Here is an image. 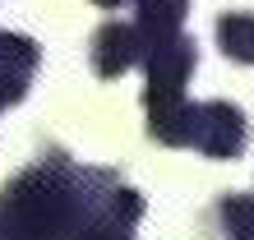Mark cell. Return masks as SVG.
I'll use <instances>...</instances> for the list:
<instances>
[{"label": "cell", "mask_w": 254, "mask_h": 240, "mask_svg": "<svg viewBox=\"0 0 254 240\" xmlns=\"http://www.w3.org/2000/svg\"><path fill=\"white\" fill-rule=\"evenodd\" d=\"M134 65H143V33L134 19H107L88 37V69L97 79H121Z\"/></svg>", "instance_id": "277c9868"}, {"label": "cell", "mask_w": 254, "mask_h": 240, "mask_svg": "<svg viewBox=\"0 0 254 240\" xmlns=\"http://www.w3.org/2000/svg\"><path fill=\"white\" fill-rule=\"evenodd\" d=\"M97 9H121V5H129V0H93Z\"/></svg>", "instance_id": "30bf717a"}, {"label": "cell", "mask_w": 254, "mask_h": 240, "mask_svg": "<svg viewBox=\"0 0 254 240\" xmlns=\"http://www.w3.org/2000/svg\"><path fill=\"white\" fill-rule=\"evenodd\" d=\"M129 5H134V23H139V33H143V47L185 33L190 0H129Z\"/></svg>", "instance_id": "ba28073f"}, {"label": "cell", "mask_w": 254, "mask_h": 240, "mask_svg": "<svg viewBox=\"0 0 254 240\" xmlns=\"http://www.w3.org/2000/svg\"><path fill=\"white\" fill-rule=\"evenodd\" d=\"M199 240H254V194H217L199 213Z\"/></svg>", "instance_id": "8992f818"}, {"label": "cell", "mask_w": 254, "mask_h": 240, "mask_svg": "<svg viewBox=\"0 0 254 240\" xmlns=\"http://www.w3.org/2000/svg\"><path fill=\"white\" fill-rule=\"evenodd\" d=\"M42 65V47L28 33H0V111L19 107Z\"/></svg>", "instance_id": "5b68a950"}, {"label": "cell", "mask_w": 254, "mask_h": 240, "mask_svg": "<svg viewBox=\"0 0 254 240\" xmlns=\"http://www.w3.org/2000/svg\"><path fill=\"white\" fill-rule=\"evenodd\" d=\"M213 33H217V47L231 65H254V14L227 9V14H217Z\"/></svg>", "instance_id": "9c48e42d"}, {"label": "cell", "mask_w": 254, "mask_h": 240, "mask_svg": "<svg viewBox=\"0 0 254 240\" xmlns=\"http://www.w3.org/2000/svg\"><path fill=\"white\" fill-rule=\"evenodd\" d=\"M148 139L162 148H194L208 162H236L250 143V120L236 102H185L171 116L148 125Z\"/></svg>", "instance_id": "7a4b0ae2"}, {"label": "cell", "mask_w": 254, "mask_h": 240, "mask_svg": "<svg viewBox=\"0 0 254 240\" xmlns=\"http://www.w3.org/2000/svg\"><path fill=\"white\" fill-rule=\"evenodd\" d=\"M121 185V171L42 148L0 185V240H74Z\"/></svg>", "instance_id": "6da1fadb"}, {"label": "cell", "mask_w": 254, "mask_h": 240, "mask_svg": "<svg viewBox=\"0 0 254 240\" xmlns=\"http://www.w3.org/2000/svg\"><path fill=\"white\" fill-rule=\"evenodd\" d=\"M143 217V194L129 189L125 180L111 189V199L97 208V217L74 236V240H134V227Z\"/></svg>", "instance_id": "52a82bcc"}, {"label": "cell", "mask_w": 254, "mask_h": 240, "mask_svg": "<svg viewBox=\"0 0 254 240\" xmlns=\"http://www.w3.org/2000/svg\"><path fill=\"white\" fill-rule=\"evenodd\" d=\"M143 111H148V125L162 116H171L176 107H185V83L190 74L199 69V42L190 33H176V37H162V42H148L143 47Z\"/></svg>", "instance_id": "3957f363"}]
</instances>
